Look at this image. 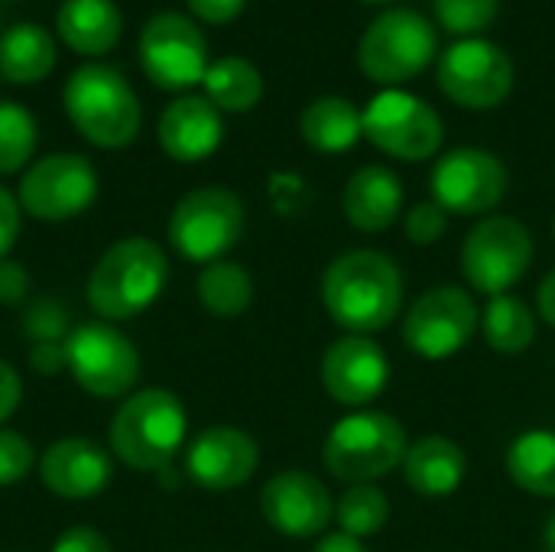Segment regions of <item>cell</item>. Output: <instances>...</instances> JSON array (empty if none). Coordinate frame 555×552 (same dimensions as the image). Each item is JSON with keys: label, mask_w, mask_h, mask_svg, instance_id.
Instances as JSON below:
<instances>
[{"label": "cell", "mask_w": 555, "mask_h": 552, "mask_svg": "<svg viewBox=\"0 0 555 552\" xmlns=\"http://www.w3.org/2000/svg\"><path fill=\"white\" fill-rule=\"evenodd\" d=\"M52 552H111V543L104 534L91 530V527H68L59 540Z\"/></svg>", "instance_id": "f35d334b"}, {"label": "cell", "mask_w": 555, "mask_h": 552, "mask_svg": "<svg viewBox=\"0 0 555 552\" xmlns=\"http://www.w3.org/2000/svg\"><path fill=\"white\" fill-rule=\"evenodd\" d=\"M192 16H198L202 23H211V26H224L231 20H237L247 7V0H185Z\"/></svg>", "instance_id": "74e56055"}, {"label": "cell", "mask_w": 555, "mask_h": 552, "mask_svg": "<svg viewBox=\"0 0 555 552\" xmlns=\"http://www.w3.org/2000/svg\"><path fill=\"white\" fill-rule=\"evenodd\" d=\"M403 228H406V238L416 244V247H433L446 238V228H449V211L436 202H420L406 211L403 218Z\"/></svg>", "instance_id": "e575fe53"}, {"label": "cell", "mask_w": 555, "mask_h": 552, "mask_svg": "<svg viewBox=\"0 0 555 552\" xmlns=\"http://www.w3.org/2000/svg\"><path fill=\"white\" fill-rule=\"evenodd\" d=\"M543 552H555V514L550 517L546 530H543Z\"/></svg>", "instance_id": "ee69618b"}, {"label": "cell", "mask_w": 555, "mask_h": 552, "mask_svg": "<svg viewBox=\"0 0 555 552\" xmlns=\"http://www.w3.org/2000/svg\"><path fill=\"white\" fill-rule=\"evenodd\" d=\"M36 137L33 114L16 101H0V176H13L29 166Z\"/></svg>", "instance_id": "4dcf8cb0"}, {"label": "cell", "mask_w": 555, "mask_h": 552, "mask_svg": "<svg viewBox=\"0 0 555 552\" xmlns=\"http://www.w3.org/2000/svg\"><path fill=\"white\" fill-rule=\"evenodd\" d=\"M23 329L33 342H65L72 325H68V309L59 299H39L26 309Z\"/></svg>", "instance_id": "d6a6232c"}, {"label": "cell", "mask_w": 555, "mask_h": 552, "mask_svg": "<svg viewBox=\"0 0 555 552\" xmlns=\"http://www.w3.org/2000/svg\"><path fill=\"white\" fill-rule=\"evenodd\" d=\"M537 312H540V319L546 322V325H553L555 329V267L543 277V283H540V293H537Z\"/></svg>", "instance_id": "b9f144b4"}, {"label": "cell", "mask_w": 555, "mask_h": 552, "mask_svg": "<svg viewBox=\"0 0 555 552\" xmlns=\"http://www.w3.org/2000/svg\"><path fill=\"white\" fill-rule=\"evenodd\" d=\"M364 3H390V0H364Z\"/></svg>", "instance_id": "f6af8a7d"}, {"label": "cell", "mask_w": 555, "mask_h": 552, "mask_svg": "<svg viewBox=\"0 0 555 552\" xmlns=\"http://www.w3.org/2000/svg\"><path fill=\"white\" fill-rule=\"evenodd\" d=\"M7 552H20V550H7Z\"/></svg>", "instance_id": "7dc6e473"}, {"label": "cell", "mask_w": 555, "mask_h": 552, "mask_svg": "<svg viewBox=\"0 0 555 552\" xmlns=\"http://www.w3.org/2000/svg\"><path fill=\"white\" fill-rule=\"evenodd\" d=\"M507 475L511 482L533 495L555 498V433L553 429H527L507 449Z\"/></svg>", "instance_id": "484cf974"}, {"label": "cell", "mask_w": 555, "mask_h": 552, "mask_svg": "<svg viewBox=\"0 0 555 552\" xmlns=\"http://www.w3.org/2000/svg\"><path fill=\"white\" fill-rule=\"evenodd\" d=\"M36 462L39 459L33 452V442L23 433L0 426V488L20 485L36 468Z\"/></svg>", "instance_id": "836d02e7"}, {"label": "cell", "mask_w": 555, "mask_h": 552, "mask_svg": "<svg viewBox=\"0 0 555 552\" xmlns=\"http://www.w3.org/2000/svg\"><path fill=\"white\" fill-rule=\"evenodd\" d=\"M433 202L449 215L488 218L511 189L507 166L481 146H455L439 156L429 176Z\"/></svg>", "instance_id": "4fadbf2b"}, {"label": "cell", "mask_w": 555, "mask_h": 552, "mask_svg": "<svg viewBox=\"0 0 555 552\" xmlns=\"http://www.w3.org/2000/svg\"><path fill=\"white\" fill-rule=\"evenodd\" d=\"M20 208L36 221H72L98 198V172L81 153H49L23 169Z\"/></svg>", "instance_id": "5bb4252c"}, {"label": "cell", "mask_w": 555, "mask_h": 552, "mask_svg": "<svg viewBox=\"0 0 555 552\" xmlns=\"http://www.w3.org/2000/svg\"><path fill=\"white\" fill-rule=\"evenodd\" d=\"M260 514L276 534L289 540H309L325 534V527L335 517V501L322 478L302 468H286L263 485Z\"/></svg>", "instance_id": "e0dca14e"}, {"label": "cell", "mask_w": 555, "mask_h": 552, "mask_svg": "<svg viewBox=\"0 0 555 552\" xmlns=\"http://www.w3.org/2000/svg\"><path fill=\"white\" fill-rule=\"evenodd\" d=\"M319 381L335 403L348 410H364L390 384L387 351L371 335H341L325 348Z\"/></svg>", "instance_id": "2e32d148"}, {"label": "cell", "mask_w": 555, "mask_h": 552, "mask_svg": "<svg viewBox=\"0 0 555 552\" xmlns=\"http://www.w3.org/2000/svg\"><path fill=\"white\" fill-rule=\"evenodd\" d=\"M29 273H26V267L23 264H16V260H0V303L3 306H20L23 299H26V293H29Z\"/></svg>", "instance_id": "8d00e7d4"}, {"label": "cell", "mask_w": 555, "mask_h": 552, "mask_svg": "<svg viewBox=\"0 0 555 552\" xmlns=\"http://www.w3.org/2000/svg\"><path fill=\"white\" fill-rule=\"evenodd\" d=\"M533 264V234L511 215L481 218L462 244V273L472 290L504 296L514 290Z\"/></svg>", "instance_id": "9c48e42d"}, {"label": "cell", "mask_w": 555, "mask_h": 552, "mask_svg": "<svg viewBox=\"0 0 555 552\" xmlns=\"http://www.w3.org/2000/svg\"><path fill=\"white\" fill-rule=\"evenodd\" d=\"M195 293L205 312H211L215 319H237L254 303V277L241 264L224 257L202 267L195 280Z\"/></svg>", "instance_id": "83f0119b"}, {"label": "cell", "mask_w": 555, "mask_h": 552, "mask_svg": "<svg viewBox=\"0 0 555 552\" xmlns=\"http://www.w3.org/2000/svg\"><path fill=\"white\" fill-rule=\"evenodd\" d=\"M312 552H371L364 547V540H358V537H348V534H325L319 543H315V550Z\"/></svg>", "instance_id": "7bdbcfd3"}, {"label": "cell", "mask_w": 555, "mask_h": 552, "mask_svg": "<svg viewBox=\"0 0 555 552\" xmlns=\"http://www.w3.org/2000/svg\"><path fill=\"white\" fill-rule=\"evenodd\" d=\"M205 98L228 114H244L260 104L263 98V75L250 59L224 55L208 65L205 72Z\"/></svg>", "instance_id": "4316f807"}, {"label": "cell", "mask_w": 555, "mask_h": 552, "mask_svg": "<svg viewBox=\"0 0 555 552\" xmlns=\"http://www.w3.org/2000/svg\"><path fill=\"white\" fill-rule=\"evenodd\" d=\"M39 482L46 491H52L62 501H91L98 498L111 478L114 462L111 455L85 436H65L55 439L36 462Z\"/></svg>", "instance_id": "d6986e66"}, {"label": "cell", "mask_w": 555, "mask_h": 552, "mask_svg": "<svg viewBox=\"0 0 555 552\" xmlns=\"http://www.w3.org/2000/svg\"><path fill=\"white\" fill-rule=\"evenodd\" d=\"M20 400H23V381L16 368L0 358V426L20 410Z\"/></svg>", "instance_id": "60d3db41"}, {"label": "cell", "mask_w": 555, "mask_h": 552, "mask_svg": "<svg viewBox=\"0 0 555 552\" xmlns=\"http://www.w3.org/2000/svg\"><path fill=\"white\" fill-rule=\"evenodd\" d=\"M244 202L224 185H202L185 192L169 215V244L192 264L224 260L244 238Z\"/></svg>", "instance_id": "52a82bcc"}, {"label": "cell", "mask_w": 555, "mask_h": 552, "mask_svg": "<svg viewBox=\"0 0 555 552\" xmlns=\"http://www.w3.org/2000/svg\"><path fill=\"white\" fill-rule=\"evenodd\" d=\"M159 146L176 163H202L224 140L221 111L205 94H179L159 114Z\"/></svg>", "instance_id": "ffe728a7"}, {"label": "cell", "mask_w": 555, "mask_h": 552, "mask_svg": "<svg viewBox=\"0 0 555 552\" xmlns=\"http://www.w3.org/2000/svg\"><path fill=\"white\" fill-rule=\"evenodd\" d=\"M140 65L143 75L163 91H189L205 81L208 42L192 16L163 10L140 29Z\"/></svg>", "instance_id": "8fae6325"}, {"label": "cell", "mask_w": 555, "mask_h": 552, "mask_svg": "<svg viewBox=\"0 0 555 552\" xmlns=\"http://www.w3.org/2000/svg\"><path fill=\"white\" fill-rule=\"evenodd\" d=\"M65 117L72 127L101 150H124L137 140L143 111L130 81L104 62L78 65L62 91Z\"/></svg>", "instance_id": "3957f363"}, {"label": "cell", "mask_w": 555, "mask_h": 552, "mask_svg": "<svg viewBox=\"0 0 555 552\" xmlns=\"http://www.w3.org/2000/svg\"><path fill=\"white\" fill-rule=\"evenodd\" d=\"M189 413L166 387L124 397L111 420V452L133 472H163L185 446Z\"/></svg>", "instance_id": "277c9868"}, {"label": "cell", "mask_w": 555, "mask_h": 552, "mask_svg": "<svg viewBox=\"0 0 555 552\" xmlns=\"http://www.w3.org/2000/svg\"><path fill=\"white\" fill-rule=\"evenodd\" d=\"M169 283V257L150 238H120L88 277V306L104 322H127L146 312Z\"/></svg>", "instance_id": "7a4b0ae2"}, {"label": "cell", "mask_w": 555, "mask_h": 552, "mask_svg": "<svg viewBox=\"0 0 555 552\" xmlns=\"http://www.w3.org/2000/svg\"><path fill=\"white\" fill-rule=\"evenodd\" d=\"M468 475V459L462 446L449 436H423L410 442L403 459V478L406 485L429 501L452 498Z\"/></svg>", "instance_id": "7402d4cb"}, {"label": "cell", "mask_w": 555, "mask_h": 552, "mask_svg": "<svg viewBox=\"0 0 555 552\" xmlns=\"http://www.w3.org/2000/svg\"><path fill=\"white\" fill-rule=\"evenodd\" d=\"M439 36L436 26L410 7H397L380 13L358 42V65L364 78L384 88H397L436 59Z\"/></svg>", "instance_id": "8992f818"}, {"label": "cell", "mask_w": 555, "mask_h": 552, "mask_svg": "<svg viewBox=\"0 0 555 552\" xmlns=\"http://www.w3.org/2000/svg\"><path fill=\"white\" fill-rule=\"evenodd\" d=\"M436 81L452 104L468 111H491L514 91V62L498 42L472 36L452 42L439 55Z\"/></svg>", "instance_id": "7c38bea8"}, {"label": "cell", "mask_w": 555, "mask_h": 552, "mask_svg": "<svg viewBox=\"0 0 555 552\" xmlns=\"http://www.w3.org/2000/svg\"><path fill=\"white\" fill-rule=\"evenodd\" d=\"M406 449L410 439L400 420L384 410H354L328 429L322 462L345 485H374L403 468Z\"/></svg>", "instance_id": "5b68a950"}, {"label": "cell", "mask_w": 555, "mask_h": 552, "mask_svg": "<svg viewBox=\"0 0 555 552\" xmlns=\"http://www.w3.org/2000/svg\"><path fill=\"white\" fill-rule=\"evenodd\" d=\"M29 368L36 374H59L65 371V342H33L29 348Z\"/></svg>", "instance_id": "ab89813d"}, {"label": "cell", "mask_w": 555, "mask_h": 552, "mask_svg": "<svg viewBox=\"0 0 555 552\" xmlns=\"http://www.w3.org/2000/svg\"><path fill=\"white\" fill-rule=\"evenodd\" d=\"M65 371L88 397L117 400L140 381V351L111 322H85L65 338Z\"/></svg>", "instance_id": "ba28073f"}, {"label": "cell", "mask_w": 555, "mask_h": 552, "mask_svg": "<svg viewBox=\"0 0 555 552\" xmlns=\"http://www.w3.org/2000/svg\"><path fill=\"white\" fill-rule=\"evenodd\" d=\"M481 332L498 355H520L537 342V316L520 296H491L481 312Z\"/></svg>", "instance_id": "f1b7e54d"}, {"label": "cell", "mask_w": 555, "mask_h": 552, "mask_svg": "<svg viewBox=\"0 0 555 552\" xmlns=\"http://www.w3.org/2000/svg\"><path fill=\"white\" fill-rule=\"evenodd\" d=\"M481 312L465 286L439 283L426 290L403 319V342L426 361H446L459 355L478 332Z\"/></svg>", "instance_id": "9a60e30c"}, {"label": "cell", "mask_w": 555, "mask_h": 552, "mask_svg": "<svg viewBox=\"0 0 555 552\" xmlns=\"http://www.w3.org/2000/svg\"><path fill=\"white\" fill-rule=\"evenodd\" d=\"M553 241H555V218H553Z\"/></svg>", "instance_id": "bcb514c9"}, {"label": "cell", "mask_w": 555, "mask_h": 552, "mask_svg": "<svg viewBox=\"0 0 555 552\" xmlns=\"http://www.w3.org/2000/svg\"><path fill=\"white\" fill-rule=\"evenodd\" d=\"M20 224H23V208L20 198L0 185V260L13 251L16 238H20Z\"/></svg>", "instance_id": "d590c367"}, {"label": "cell", "mask_w": 555, "mask_h": 552, "mask_svg": "<svg viewBox=\"0 0 555 552\" xmlns=\"http://www.w3.org/2000/svg\"><path fill=\"white\" fill-rule=\"evenodd\" d=\"M299 133L315 153H348L364 137V117L348 98L325 94L302 111Z\"/></svg>", "instance_id": "cb8c5ba5"}, {"label": "cell", "mask_w": 555, "mask_h": 552, "mask_svg": "<svg viewBox=\"0 0 555 552\" xmlns=\"http://www.w3.org/2000/svg\"><path fill=\"white\" fill-rule=\"evenodd\" d=\"M55 29L72 52L104 55L120 42L124 16L114 0H62Z\"/></svg>", "instance_id": "603a6c76"}, {"label": "cell", "mask_w": 555, "mask_h": 552, "mask_svg": "<svg viewBox=\"0 0 555 552\" xmlns=\"http://www.w3.org/2000/svg\"><path fill=\"white\" fill-rule=\"evenodd\" d=\"M341 211L351 228L364 234L387 231L403 211V182L387 166H361L341 192Z\"/></svg>", "instance_id": "44dd1931"}, {"label": "cell", "mask_w": 555, "mask_h": 552, "mask_svg": "<svg viewBox=\"0 0 555 552\" xmlns=\"http://www.w3.org/2000/svg\"><path fill=\"white\" fill-rule=\"evenodd\" d=\"M361 117H364V137L393 159L423 163L442 150L446 127L439 111L410 91L384 88L380 94L371 98Z\"/></svg>", "instance_id": "30bf717a"}, {"label": "cell", "mask_w": 555, "mask_h": 552, "mask_svg": "<svg viewBox=\"0 0 555 552\" xmlns=\"http://www.w3.org/2000/svg\"><path fill=\"white\" fill-rule=\"evenodd\" d=\"M260 446L237 426H208L185 449V475L205 491H234L254 478Z\"/></svg>", "instance_id": "ac0fdd59"}, {"label": "cell", "mask_w": 555, "mask_h": 552, "mask_svg": "<svg viewBox=\"0 0 555 552\" xmlns=\"http://www.w3.org/2000/svg\"><path fill=\"white\" fill-rule=\"evenodd\" d=\"M322 306L348 335L384 332L400 316L403 273L384 251H345L322 273Z\"/></svg>", "instance_id": "6da1fadb"}, {"label": "cell", "mask_w": 555, "mask_h": 552, "mask_svg": "<svg viewBox=\"0 0 555 552\" xmlns=\"http://www.w3.org/2000/svg\"><path fill=\"white\" fill-rule=\"evenodd\" d=\"M335 521L348 537H377L390 521V501L377 485H348L335 501Z\"/></svg>", "instance_id": "f546056e"}, {"label": "cell", "mask_w": 555, "mask_h": 552, "mask_svg": "<svg viewBox=\"0 0 555 552\" xmlns=\"http://www.w3.org/2000/svg\"><path fill=\"white\" fill-rule=\"evenodd\" d=\"M433 10L442 29L472 39L498 20L501 0H433Z\"/></svg>", "instance_id": "1f68e13d"}, {"label": "cell", "mask_w": 555, "mask_h": 552, "mask_svg": "<svg viewBox=\"0 0 555 552\" xmlns=\"http://www.w3.org/2000/svg\"><path fill=\"white\" fill-rule=\"evenodd\" d=\"M55 65V39L36 23H13L0 36V75L13 85H36Z\"/></svg>", "instance_id": "d4e9b609"}]
</instances>
